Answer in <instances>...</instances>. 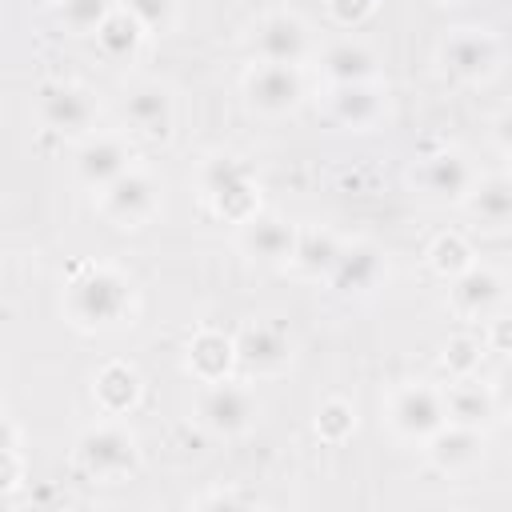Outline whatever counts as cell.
<instances>
[{
	"label": "cell",
	"mask_w": 512,
	"mask_h": 512,
	"mask_svg": "<svg viewBox=\"0 0 512 512\" xmlns=\"http://www.w3.org/2000/svg\"><path fill=\"white\" fill-rule=\"evenodd\" d=\"M112 8H116L112 0H56V16L72 36H92Z\"/></svg>",
	"instance_id": "27"
},
{
	"label": "cell",
	"mask_w": 512,
	"mask_h": 512,
	"mask_svg": "<svg viewBox=\"0 0 512 512\" xmlns=\"http://www.w3.org/2000/svg\"><path fill=\"white\" fill-rule=\"evenodd\" d=\"M292 244H296V224L280 216L252 212L248 220H240V248L260 264H288Z\"/></svg>",
	"instance_id": "19"
},
{
	"label": "cell",
	"mask_w": 512,
	"mask_h": 512,
	"mask_svg": "<svg viewBox=\"0 0 512 512\" xmlns=\"http://www.w3.org/2000/svg\"><path fill=\"white\" fill-rule=\"evenodd\" d=\"M352 428H356V408L344 396H332V400H324L316 408V432L324 440H344Z\"/></svg>",
	"instance_id": "30"
},
{
	"label": "cell",
	"mask_w": 512,
	"mask_h": 512,
	"mask_svg": "<svg viewBox=\"0 0 512 512\" xmlns=\"http://www.w3.org/2000/svg\"><path fill=\"white\" fill-rule=\"evenodd\" d=\"M304 96V76L296 64H264L256 60L244 72V100L260 116H288Z\"/></svg>",
	"instance_id": "9"
},
{
	"label": "cell",
	"mask_w": 512,
	"mask_h": 512,
	"mask_svg": "<svg viewBox=\"0 0 512 512\" xmlns=\"http://www.w3.org/2000/svg\"><path fill=\"white\" fill-rule=\"evenodd\" d=\"M416 180L428 200H464L468 188L476 184V168L464 152H436L420 164Z\"/></svg>",
	"instance_id": "18"
},
{
	"label": "cell",
	"mask_w": 512,
	"mask_h": 512,
	"mask_svg": "<svg viewBox=\"0 0 512 512\" xmlns=\"http://www.w3.org/2000/svg\"><path fill=\"white\" fill-rule=\"evenodd\" d=\"M128 168H132V148L120 136H84V144L76 152V180L84 188L100 192Z\"/></svg>",
	"instance_id": "16"
},
{
	"label": "cell",
	"mask_w": 512,
	"mask_h": 512,
	"mask_svg": "<svg viewBox=\"0 0 512 512\" xmlns=\"http://www.w3.org/2000/svg\"><path fill=\"white\" fill-rule=\"evenodd\" d=\"M252 56L264 64H304L312 52V28L296 12H268L252 24Z\"/></svg>",
	"instance_id": "8"
},
{
	"label": "cell",
	"mask_w": 512,
	"mask_h": 512,
	"mask_svg": "<svg viewBox=\"0 0 512 512\" xmlns=\"http://www.w3.org/2000/svg\"><path fill=\"white\" fill-rule=\"evenodd\" d=\"M20 448V428L0 412V456H12Z\"/></svg>",
	"instance_id": "33"
},
{
	"label": "cell",
	"mask_w": 512,
	"mask_h": 512,
	"mask_svg": "<svg viewBox=\"0 0 512 512\" xmlns=\"http://www.w3.org/2000/svg\"><path fill=\"white\" fill-rule=\"evenodd\" d=\"M36 116L56 136H92L96 124V96L84 84H48L36 100Z\"/></svg>",
	"instance_id": "11"
},
{
	"label": "cell",
	"mask_w": 512,
	"mask_h": 512,
	"mask_svg": "<svg viewBox=\"0 0 512 512\" xmlns=\"http://www.w3.org/2000/svg\"><path fill=\"white\" fill-rule=\"evenodd\" d=\"M424 444H428L432 468H440L444 476H468V472L480 468V460H484V432H480V428L440 424Z\"/></svg>",
	"instance_id": "14"
},
{
	"label": "cell",
	"mask_w": 512,
	"mask_h": 512,
	"mask_svg": "<svg viewBox=\"0 0 512 512\" xmlns=\"http://www.w3.org/2000/svg\"><path fill=\"white\" fill-rule=\"evenodd\" d=\"M504 304V276L488 264H468L464 272L452 276V308L468 320H484L492 312H500Z\"/></svg>",
	"instance_id": "15"
},
{
	"label": "cell",
	"mask_w": 512,
	"mask_h": 512,
	"mask_svg": "<svg viewBox=\"0 0 512 512\" xmlns=\"http://www.w3.org/2000/svg\"><path fill=\"white\" fill-rule=\"evenodd\" d=\"M380 276H384V256H380V248H372V244H364V240H352V244L340 240L336 260H332V268H328V284H332L336 292H372V288L380 284Z\"/></svg>",
	"instance_id": "17"
},
{
	"label": "cell",
	"mask_w": 512,
	"mask_h": 512,
	"mask_svg": "<svg viewBox=\"0 0 512 512\" xmlns=\"http://www.w3.org/2000/svg\"><path fill=\"white\" fill-rule=\"evenodd\" d=\"M388 428L400 440H428L440 424H448L444 416V392L432 384H400L392 388L388 404H384Z\"/></svg>",
	"instance_id": "7"
},
{
	"label": "cell",
	"mask_w": 512,
	"mask_h": 512,
	"mask_svg": "<svg viewBox=\"0 0 512 512\" xmlns=\"http://www.w3.org/2000/svg\"><path fill=\"white\" fill-rule=\"evenodd\" d=\"M256 412H260V400L252 396V388L240 380H228V376L204 384L196 396V420L212 436H224V440L244 436L256 424Z\"/></svg>",
	"instance_id": "6"
},
{
	"label": "cell",
	"mask_w": 512,
	"mask_h": 512,
	"mask_svg": "<svg viewBox=\"0 0 512 512\" xmlns=\"http://www.w3.org/2000/svg\"><path fill=\"white\" fill-rule=\"evenodd\" d=\"M480 352H484V340L456 336V340H448V348H444V368H448L452 376H476Z\"/></svg>",
	"instance_id": "31"
},
{
	"label": "cell",
	"mask_w": 512,
	"mask_h": 512,
	"mask_svg": "<svg viewBox=\"0 0 512 512\" xmlns=\"http://www.w3.org/2000/svg\"><path fill=\"white\" fill-rule=\"evenodd\" d=\"M336 248H340V240H336L328 228H296V244H292L288 264H292L300 276L320 280V276H328V268H332V260H336Z\"/></svg>",
	"instance_id": "25"
},
{
	"label": "cell",
	"mask_w": 512,
	"mask_h": 512,
	"mask_svg": "<svg viewBox=\"0 0 512 512\" xmlns=\"http://www.w3.org/2000/svg\"><path fill=\"white\" fill-rule=\"evenodd\" d=\"M236 364V352H232V340L220 336V332H200L192 344H188V372L200 380V384H212V380H224Z\"/></svg>",
	"instance_id": "26"
},
{
	"label": "cell",
	"mask_w": 512,
	"mask_h": 512,
	"mask_svg": "<svg viewBox=\"0 0 512 512\" xmlns=\"http://www.w3.org/2000/svg\"><path fill=\"white\" fill-rule=\"evenodd\" d=\"M124 124L144 140H168L176 124L172 92L160 80H140L124 92Z\"/></svg>",
	"instance_id": "13"
},
{
	"label": "cell",
	"mask_w": 512,
	"mask_h": 512,
	"mask_svg": "<svg viewBox=\"0 0 512 512\" xmlns=\"http://www.w3.org/2000/svg\"><path fill=\"white\" fill-rule=\"evenodd\" d=\"M324 108H328V120L332 124L356 128V132H372L388 116V92L376 80H364V84H328Z\"/></svg>",
	"instance_id": "12"
},
{
	"label": "cell",
	"mask_w": 512,
	"mask_h": 512,
	"mask_svg": "<svg viewBox=\"0 0 512 512\" xmlns=\"http://www.w3.org/2000/svg\"><path fill=\"white\" fill-rule=\"evenodd\" d=\"M200 196L216 216H224L232 224H240L256 212V180H252L248 164L228 152H216L200 164Z\"/></svg>",
	"instance_id": "3"
},
{
	"label": "cell",
	"mask_w": 512,
	"mask_h": 512,
	"mask_svg": "<svg viewBox=\"0 0 512 512\" xmlns=\"http://www.w3.org/2000/svg\"><path fill=\"white\" fill-rule=\"evenodd\" d=\"M92 36H96V48H100V56H104L108 64H132V60L140 56V44H144L148 32H144L124 8H112L108 20H104Z\"/></svg>",
	"instance_id": "22"
},
{
	"label": "cell",
	"mask_w": 512,
	"mask_h": 512,
	"mask_svg": "<svg viewBox=\"0 0 512 512\" xmlns=\"http://www.w3.org/2000/svg\"><path fill=\"white\" fill-rule=\"evenodd\" d=\"M160 192H164L160 180L132 164L128 172H120L112 184L96 192V204L104 220H112L116 228H144L160 212Z\"/></svg>",
	"instance_id": "5"
},
{
	"label": "cell",
	"mask_w": 512,
	"mask_h": 512,
	"mask_svg": "<svg viewBox=\"0 0 512 512\" xmlns=\"http://www.w3.org/2000/svg\"><path fill=\"white\" fill-rule=\"evenodd\" d=\"M464 204H468V212H472L484 228H492V232L508 228V220H512V188H508L504 176H488V180L480 176V180L468 188Z\"/></svg>",
	"instance_id": "24"
},
{
	"label": "cell",
	"mask_w": 512,
	"mask_h": 512,
	"mask_svg": "<svg viewBox=\"0 0 512 512\" xmlns=\"http://www.w3.org/2000/svg\"><path fill=\"white\" fill-rule=\"evenodd\" d=\"M120 8L148 32V36H168L180 20V0H120Z\"/></svg>",
	"instance_id": "28"
},
{
	"label": "cell",
	"mask_w": 512,
	"mask_h": 512,
	"mask_svg": "<svg viewBox=\"0 0 512 512\" xmlns=\"http://www.w3.org/2000/svg\"><path fill=\"white\" fill-rule=\"evenodd\" d=\"M320 72L328 84H364V80H376L380 76V64H376V52L352 36L336 40L324 48L320 56Z\"/></svg>",
	"instance_id": "21"
},
{
	"label": "cell",
	"mask_w": 512,
	"mask_h": 512,
	"mask_svg": "<svg viewBox=\"0 0 512 512\" xmlns=\"http://www.w3.org/2000/svg\"><path fill=\"white\" fill-rule=\"evenodd\" d=\"M440 4H460V0H440Z\"/></svg>",
	"instance_id": "34"
},
{
	"label": "cell",
	"mask_w": 512,
	"mask_h": 512,
	"mask_svg": "<svg viewBox=\"0 0 512 512\" xmlns=\"http://www.w3.org/2000/svg\"><path fill=\"white\" fill-rule=\"evenodd\" d=\"M76 468L96 484H120L140 468V444L124 424H96L76 440Z\"/></svg>",
	"instance_id": "2"
},
{
	"label": "cell",
	"mask_w": 512,
	"mask_h": 512,
	"mask_svg": "<svg viewBox=\"0 0 512 512\" xmlns=\"http://www.w3.org/2000/svg\"><path fill=\"white\" fill-rule=\"evenodd\" d=\"M232 352H236V368L248 376H280L292 364V336L280 324L256 320L244 324L232 336Z\"/></svg>",
	"instance_id": "10"
},
{
	"label": "cell",
	"mask_w": 512,
	"mask_h": 512,
	"mask_svg": "<svg viewBox=\"0 0 512 512\" xmlns=\"http://www.w3.org/2000/svg\"><path fill=\"white\" fill-rule=\"evenodd\" d=\"M132 280L112 264H92L64 288V316L84 332H112L132 320Z\"/></svg>",
	"instance_id": "1"
},
{
	"label": "cell",
	"mask_w": 512,
	"mask_h": 512,
	"mask_svg": "<svg viewBox=\"0 0 512 512\" xmlns=\"http://www.w3.org/2000/svg\"><path fill=\"white\" fill-rule=\"evenodd\" d=\"M372 4H376V0H328V12H332V20H336V24L356 28V24L372 12Z\"/></svg>",
	"instance_id": "32"
},
{
	"label": "cell",
	"mask_w": 512,
	"mask_h": 512,
	"mask_svg": "<svg viewBox=\"0 0 512 512\" xmlns=\"http://www.w3.org/2000/svg\"><path fill=\"white\" fill-rule=\"evenodd\" d=\"M92 396H96V404L108 412V416H124L128 408H136V400H140V376H136V368H128V364H104L96 376H92Z\"/></svg>",
	"instance_id": "23"
},
{
	"label": "cell",
	"mask_w": 512,
	"mask_h": 512,
	"mask_svg": "<svg viewBox=\"0 0 512 512\" xmlns=\"http://www.w3.org/2000/svg\"><path fill=\"white\" fill-rule=\"evenodd\" d=\"M428 264H432V272H440L444 280H452L456 272H464L472 264V248H468V240L460 232H444V236L432 240Z\"/></svg>",
	"instance_id": "29"
},
{
	"label": "cell",
	"mask_w": 512,
	"mask_h": 512,
	"mask_svg": "<svg viewBox=\"0 0 512 512\" xmlns=\"http://www.w3.org/2000/svg\"><path fill=\"white\" fill-rule=\"evenodd\" d=\"M444 416L448 424H464V428H488V420L496 416V396L484 380L476 376H456L444 388Z\"/></svg>",
	"instance_id": "20"
},
{
	"label": "cell",
	"mask_w": 512,
	"mask_h": 512,
	"mask_svg": "<svg viewBox=\"0 0 512 512\" xmlns=\"http://www.w3.org/2000/svg\"><path fill=\"white\" fill-rule=\"evenodd\" d=\"M500 36L488 32V28H452L440 48H436V60L440 68L460 80V84H480V80H492L496 68H500Z\"/></svg>",
	"instance_id": "4"
}]
</instances>
